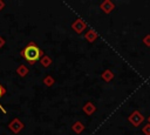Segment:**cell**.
<instances>
[{
	"instance_id": "obj_1",
	"label": "cell",
	"mask_w": 150,
	"mask_h": 135,
	"mask_svg": "<svg viewBox=\"0 0 150 135\" xmlns=\"http://www.w3.org/2000/svg\"><path fill=\"white\" fill-rule=\"evenodd\" d=\"M22 55H23V58H25L28 62L34 63L35 61L39 60V58H40V55H41V52H40L39 47H38L35 43L32 42V43H29V45H27V46L25 47V49L22 50Z\"/></svg>"
},
{
	"instance_id": "obj_2",
	"label": "cell",
	"mask_w": 150,
	"mask_h": 135,
	"mask_svg": "<svg viewBox=\"0 0 150 135\" xmlns=\"http://www.w3.org/2000/svg\"><path fill=\"white\" fill-rule=\"evenodd\" d=\"M4 93H5V89H4V88L1 87V85H0V97L4 95Z\"/></svg>"
}]
</instances>
